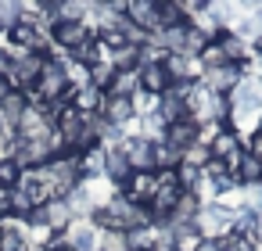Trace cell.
Listing matches in <instances>:
<instances>
[{"instance_id": "cell-1", "label": "cell", "mask_w": 262, "mask_h": 251, "mask_svg": "<svg viewBox=\"0 0 262 251\" xmlns=\"http://www.w3.org/2000/svg\"><path fill=\"white\" fill-rule=\"evenodd\" d=\"M86 40H94V29L86 22H54V29H51V43L65 54L79 51Z\"/></svg>"}, {"instance_id": "cell-2", "label": "cell", "mask_w": 262, "mask_h": 251, "mask_svg": "<svg viewBox=\"0 0 262 251\" xmlns=\"http://www.w3.org/2000/svg\"><path fill=\"white\" fill-rule=\"evenodd\" d=\"M194 226L201 230V237L223 240V237H230V230H233V215H230L226 208H219V204H205V208L198 212Z\"/></svg>"}, {"instance_id": "cell-3", "label": "cell", "mask_w": 262, "mask_h": 251, "mask_svg": "<svg viewBox=\"0 0 262 251\" xmlns=\"http://www.w3.org/2000/svg\"><path fill=\"white\" fill-rule=\"evenodd\" d=\"M119 147L126 151L133 172H155V140H147V136H126Z\"/></svg>"}, {"instance_id": "cell-4", "label": "cell", "mask_w": 262, "mask_h": 251, "mask_svg": "<svg viewBox=\"0 0 262 251\" xmlns=\"http://www.w3.org/2000/svg\"><path fill=\"white\" fill-rule=\"evenodd\" d=\"M126 22L144 29L147 36L158 33V0H126Z\"/></svg>"}, {"instance_id": "cell-5", "label": "cell", "mask_w": 262, "mask_h": 251, "mask_svg": "<svg viewBox=\"0 0 262 251\" xmlns=\"http://www.w3.org/2000/svg\"><path fill=\"white\" fill-rule=\"evenodd\" d=\"M248 69L244 65H219V69H205V76H201V86L205 90H212V94H230L237 83H241V76H244Z\"/></svg>"}, {"instance_id": "cell-6", "label": "cell", "mask_w": 262, "mask_h": 251, "mask_svg": "<svg viewBox=\"0 0 262 251\" xmlns=\"http://www.w3.org/2000/svg\"><path fill=\"white\" fill-rule=\"evenodd\" d=\"M155 187H158L155 172H133V176L119 187V194H122L126 201H133L137 208H147V204H151V197H155Z\"/></svg>"}, {"instance_id": "cell-7", "label": "cell", "mask_w": 262, "mask_h": 251, "mask_svg": "<svg viewBox=\"0 0 262 251\" xmlns=\"http://www.w3.org/2000/svg\"><path fill=\"white\" fill-rule=\"evenodd\" d=\"M97 233H101V230H97L90 219H72L69 230L61 233V240H65L69 251H97Z\"/></svg>"}, {"instance_id": "cell-8", "label": "cell", "mask_w": 262, "mask_h": 251, "mask_svg": "<svg viewBox=\"0 0 262 251\" xmlns=\"http://www.w3.org/2000/svg\"><path fill=\"white\" fill-rule=\"evenodd\" d=\"M101 119H104L112 129H126V126L137 119V115H133V101H129V97H112V94H104Z\"/></svg>"}, {"instance_id": "cell-9", "label": "cell", "mask_w": 262, "mask_h": 251, "mask_svg": "<svg viewBox=\"0 0 262 251\" xmlns=\"http://www.w3.org/2000/svg\"><path fill=\"white\" fill-rule=\"evenodd\" d=\"M129 176H133V169H129V158H126V151H122L119 144L104 147V179H108V183H115V187H122Z\"/></svg>"}, {"instance_id": "cell-10", "label": "cell", "mask_w": 262, "mask_h": 251, "mask_svg": "<svg viewBox=\"0 0 262 251\" xmlns=\"http://www.w3.org/2000/svg\"><path fill=\"white\" fill-rule=\"evenodd\" d=\"M162 144H169V147H176V151L183 154L190 144H198V122H190V119H180V122L165 126V129H162Z\"/></svg>"}, {"instance_id": "cell-11", "label": "cell", "mask_w": 262, "mask_h": 251, "mask_svg": "<svg viewBox=\"0 0 262 251\" xmlns=\"http://www.w3.org/2000/svg\"><path fill=\"white\" fill-rule=\"evenodd\" d=\"M241 151H244V140H241V133H233L230 126H223L219 136L208 144V154H212L215 162H230V158L241 154Z\"/></svg>"}, {"instance_id": "cell-12", "label": "cell", "mask_w": 262, "mask_h": 251, "mask_svg": "<svg viewBox=\"0 0 262 251\" xmlns=\"http://www.w3.org/2000/svg\"><path fill=\"white\" fill-rule=\"evenodd\" d=\"M140 90L162 97L165 90H172V79L165 72V65H140Z\"/></svg>"}, {"instance_id": "cell-13", "label": "cell", "mask_w": 262, "mask_h": 251, "mask_svg": "<svg viewBox=\"0 0 262 251\" xmlns=\"http://www.w3.org/2000/svg\"><path fill=\"white\" fill-rule=\"evenodd\" d=\"M101 104H104V94L97 90V86H83V90H76L72 94V101H69V108H76L79 115H101Z\"/></svg>"}, {"instance_id": "cell-14", "label": "cell", "mask_w": 262, "mask_h": 251, "mask_svg": "<svg viewBox=\"0 0 262 251\" xmlns=\"http://www.w3.org/2000/svg\"><path fill=\"white\" fill-rule=\"evenodd\" d=\"M233 179H237V187H258L262 183V162L244 151L241 162H237V169H233Z\"/></svg>"}, {"instance_id": "cell-15", "label": "cell", "mask_w": 262, "mask_h": 251, "mask_svg": "<svg viewBox=\"0 0 262 251\" xmlns=\"http://www.w3.org/2000/svg\"><path fill=\"white\" fill-rule=\"evenodd\" d=\"M183 22H190V18H187V11H183L180 0H158V33L162 29H176Z\"/></svg>"}, {"instance_id": "cell-16", "label": "cell", "mask_w": 262, "mask_h": 251, "mask_svg": "<svg viewBox=\"0 0 262 251\" xmlns=\"http://www.w3.org/2000/svg\"><path fill=\"white\" fill-rule=\"evenodd\" d=\"M26 108H29V97H26V90H11L4 101H0V111H4L8 126H18V119L26 115Z\"/></svg>"}, {"instance_id": "cell-17", "label": "cell", "mask_w": 262, "mask_h": 251, "mask_svg": "<svg viewBox=\"0 0 262 251\" xmlns=\"http://www.w3.org/2000/svg\"><path fill=\"white\" fill-rule=\"evenodd\" d=\"M201 230L190 222V226H172V251H198L201 244Z\"/></svg>"}, {"instance_id": "cell-18", "label": "cell", "mask_w": 262, "mask_h": 251, "mask_svg": "<svg viewBox=\"0 0 262 251\" xmlns=\"http://www.w3.org/2000/svg\"><path fill=\"white\" fill-rule=\"evenodd\" d=\"M140 90V69H129V72H115V83H112V97H133Z\"/></svg>"}, {"instance_id": "cell-19", "label": "cell", "mask_w": 262, "mask_h": 251, "mask_svg": "<svg viewBox=\"0 0 262 251\" xmlns=\"http://www.w3.org/2000/svg\"><path fill=\"white\" fill-rule=\"evenodd\" d=\"M97 251H129V230H101Z\"/></svg>"}, {"instance_id": "cell-20", "label": "cell", "mask_w": 262, "mask_h": 251, "mask_svg": "<svg viewBox=\"0 0 262 251\" xmlns=\"http://www.w3.org/2000/svg\"><path fill=\"white\" fill-rule=\"evenodd\" d=\"M112 83H115V69H112L108 61L90 65V86H97L101 94H108V90H112Z\"/></svg>"}, {"instance_id": "cell-21", "label": "cell", "mask_w": 262, "mask_h": 251, "mask_svg": "<svg viewBox=\"0 0 262 251\" xmlns=\"http://www.w3.org/2000/svg\"><path fill=\"white\" fill-rule=\"evenodd\" d=\"M18 183H22L18 162H15V158H4V162H0V190H15Z\"/></svg>"}, {"instance_id": "cell-22", "label": "cell", "mask_w": 262, "mask_h": 251, "mask_svg": "<svg viewBox=\"0 0 262 251\" xmlns=\"http://www.w3.org/2000/svg\"><path fill=\"white\" fill-rule=\"evenodd\" d=\"M208 162H212V154H208L205 144H190V147L183 151V158H180V165H190V169H205Z\"/></svg>"}, {"instance_id": "cell-23", "label": "cell", "mask_w": 262, "mask_h": 251, "mask_svg": "<svg viewBox=\"0 0 262 251\" xmlns=\"http://www.w3.org/2000/svg\"><path fill=\"white\" fill-rule=\"evenodd\" d=\"M198 58H201V65H205V69H219V65H230V61H226V54H223V47H219L215 40H212V43H208V47H205V51H201Z\"/></svg>"}, {"instance_id": "cell-24", "label": "cell", "mask_w": 262, "mask_h": 251, "mask_svg": "<svg viewBox=\"0 0 262 251\" xmlns=\"http://www.w3.org/2000/svg\"><path fill=\"white\" fill-rule=\"evenodd\" d=\"M244 151H248V154H255V158L262 162V126H258V129L248 136V147H244Z\"/></svg>"}, {"instance_id": "cell-25", "label": "cell", "mask_w": 262, "mask_h": 251, "mask_svg": "<svg viewBox=\"0 0 262 251\" xmlns=\"http://www.w3.org/2000/svg\"><path fill=\"white\" fill-rule=\"evenodd\" d=\"M198 251H223V240H212V237H205V240L198 244Z\"/></svg>"}, {"instance_id": "cell-26", "label": "cell", "mask_w": 262, "mask_h": 251, "mask_svg": "<svg viewBox=\"0 0 262 251\" xmlns=\"http://www.w3.org/2000/svg\"><path fill=\"white\" fill-rule=\"evenodd\" d=\"M8 94H11V83H8V79H4V76H0V101H4V97H8Z\"/></svg>"}]
</instances>
